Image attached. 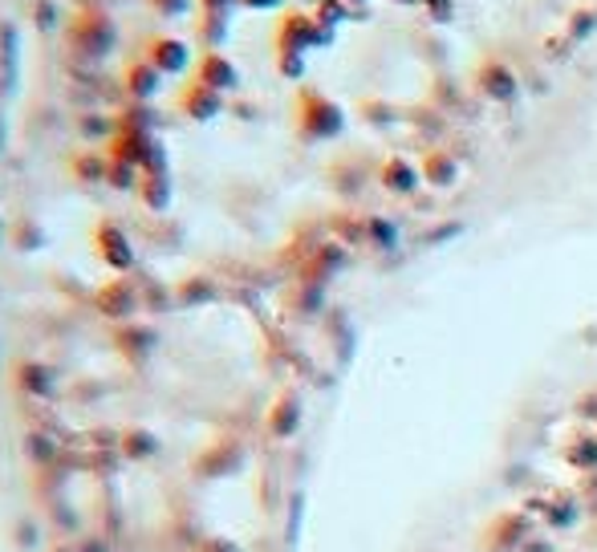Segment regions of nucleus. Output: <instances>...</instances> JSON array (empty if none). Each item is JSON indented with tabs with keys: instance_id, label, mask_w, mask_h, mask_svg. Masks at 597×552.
<instances>
[{
	"instance_id": "423d86ee",
	"label": "nucleus",
	"mask_w": 597,
	"mask_h": 552,
	"mask_svg": "<svg viewBox=\"0 0 597 552\" xmlns=\"http://www.w3.org/2000/svg\"><path fill=\"white\" fill-rule=\"evenodd\" d=\"M195 82H204V86H211L216 94H228L240 86V69H236L232 57H224L220 50H211L199 57V65H195Z\"/></svg>"
},
{
	"instance_id": "0eeeda50",
	"label": "nucleus",
	"mask_w": 597,
	"mask_h": 552,
	"mask_svg": "<svg viewBox=\"0 0 597 552\" xmlns=\"http://www.w3.org/2000/svg\"><path fill=\"white\" fill-rule=\"evenodd\" d=\"M122 90L130 94V102H155L159 90H163V74H159L155 65L151 62H130L127 65V74H122Z\"/></svg>"
},
{
	"instance_id": "f257e3e1",
	"label": "nucleus",
	"mask_w": 597,
	"mask_h": 552,
	"mask_svg": "<svg viewBox=\"0 0 597 552\" xmlns=\"http://www.w3.org/2000/svg\"><path fill=\"white\" fill-rule=\"evenodd\" d=\"M69 45L90 53V57H106V53H115L118 45V25L102 9H82V13H74V21H69Z\"/></svg>"
},
{
	"instance_id": "20e7f679",
	"label": "nucleus",
	"mask_w": 597,
	"mask_h": 552,
	"mask_svg": "<svg viewBox=\"0 0 597 552\" xmlns=\"http://www.w3.org/2000/svg\"><path fill=\"white\" fill-rule=\"evenodd\" d=\"M94 248H98V257H102L106 269L115 272H127L134 264V245H130V236L118 228L115 219H102L98 231H94Z\"/></svg>"
},
{
	"instance_id": "1a4fd4ad",
	"label": "nucleus",
	"mask_w": 597,
	"mask_h": 552,
	"mask_svg": "<svg viewBox=\"0 0 597 552\" xmlns=\"http://www.w3.org/2000/svg\"><path fill=\"white\" fill-rule=\"evenodd\" d=\"M139 195H143L146 207L163 212V207L171 204V180H167V171H159V175H143V183H139Z\"/></svg>"
},
{
	"instance_id": "9b49d317",
	"label": "nucleus",
	"mask_w": 597,
	"mask_h": 552,
	"mask_svg": "<svg viewBox=\"0 0 597 552\" xmlns=\"http://www.w3.org/2000/svg\"><path fill=\"white\" fill-rule=\"evenodd\" d=\"M106 183L118 187V192H139V183H143V171L122 163V159H110V171H106Z\"/></svg>"
},
{
	"instance_id": "7ed1b4c3",
	"label": "nucleus",
	"mask_w": 597,
	"mask_h": 552,
	"mask_svg": "<svg viewBox=\"0 0 597 552\" xmlns=\"http://www.w3.org/2000/svg\"><path fill=\"white\" fill-rule=\"evenodd\" d=\"M143 62H151L163 77H180L187 74V65H192V45L180 37H151L143 50Z\"/></svg>"
},
{
	"instance_id": "aec40b11",
	"label": "nucleus",
	"mask_w": 597,
	"mask_h": 552,
	"mask_svg": "<svg viewBox=\"0 0 597 552\" xmlns=\"http://www.w3.org/2000/svg\"><path fill=\"white\" fill-rule=\"evenodd\" d=\"M399 4H423V0H399Z\"/></svg>"
},
{
	"instance_id": "6e6552de",
	"label": "nucleus",
	"mask_w": 597,
	"mask_h": 552,
	"mask_svg": "<svg viewBox=\"0 0 597 552\" xmlns=\"http://www.w3.org/2000/svg\"><path fill=\"white\" fill-rule=\"evenodd\" d=\"M338 106H329L317 94H305V106H301V127L305 134H334L338 130Z\"/></svg>"
},
{
	"instance_id": "9d476101",
	"label": "nucleus",
	"mask_w": 597,
	"mask_h": 552,
	"mask_svg": "<svg viewBox=\"0 0 597 552\" xmlns=\"http://www.w3.org/2000/svg\"><path fill=\"white\" fill-rule=\"evenodd\" d=\"M98 305H102V313H110V317H127V313H134V293L118 281V284H110L102 296H98Z\"/></svg>"
},
{
	"instance_id": "a211bd4d",
	"label": "nucleus",
	"mask_w": 597,
	"mask_h": 552,
	"mask_svg": "<svg viewBox=\"0 0 597 552\" xmlns=\"http://www.w3.org/2000/svg\"><path fill=\"white\" fill-rule=\"evenodd\" d=\"M41 29H53V17H50V0H41Z\"/></svg>"
},
{
	"instance_id": "f3484780",
	"label": "nucleus",
	"mask_w": 597,
	"mask_h": 552,
	"mask_svg": "<svg viewBox=\"0 0 597 552\" xmlns=\"http://www.w3.org/2000/svg\"><path fill=\"white\" fill-rule=\"evenodd\" d=\"M285 0H240V9H257V13H273Z\"/></svg>"
},
{
	"instance_id": "412c9836",
	"label": "nucleus",
	"mask_w": 597,
	"mask_h": 552,
	"mask_svg": "<svg viewBox=\"0 0 597 552\" xmlns=\"http://www.w3.org/2000/svg\"><path fill=\"white\" fill-rule=\"evenodd\" d=\"M346 4H366V0H346Z\"/></svg>"
},
{
	"instance_id": "4468645a",
	"label": "nucleus",
	"mask_w": 597,
	"mask_h": 552,
	"mask_svg": "<svg viewBox=\"0 0 597 552\" xmlns=\"http://www.w3.org/2000/svg\"><path fill=\"white\" fill-rule=\"evenodd\" d=\"M21 382L37 386V394H50V370H45V366H25V370H21Z\"/></svg>"
},
{
	"instance_id": "39448f33",
	"label": "nucleus",
	"mask_w": 597,
	"mask_h": 552,
	"mask_svg": "<svg viewBox=\"0 0 597 552\" xmlns=\"http://www.w3.org/2000/svg\"><path fill=\"white\" fill-rule=\"evenodd\" d=\"M180 110L192 122H211V118L224 115V94H216L211 86H204V82H187L180 90Z\"/></svg>"
},
{
	"instance_id": "ddd939ff",
	"label": "nucleus",
	"mask_w": 597,
	"mask_h": 552,
	"mask_svg": "<svg viewBox=\"0 0 597 552\" xmlns=\"http://www.w3.org/2000/svg\"><path fill=\"white\" fill-rule=\"evenodd\" d=\"M151 9H155V17H163V21H183V17L192 13V0H146Z\"/></svg>"
},
{
	"instance_id": "f8f14e48",
	"label": "nucleus",
	"mask_w": 597,
	"mask_h": 552,
	"mask_svg": "<svg viewBox=\"0 0 597 552\" xmlns=\"http://www.w3.org/2000/svg\"><path fill=\"white\" fill-rule=\"evenodd\" d=\"M224 37H228V17H216V13H204L199 17V41L211 50H220Z\"/></svg>"
},
{
	"instance_id": "6ab92c4d",
	"label": "nucleus",
	"mask_w": 597,
	"mask_h": 552,
	"mask_svg": "<svg viewBox=\"0 0 597 552\" xmlns=\"http://www.w3.org/2000/svg\"><path fill=\"white\" fill-rule=\"evenodd\" d=\"M423 4H439V13H447V9H452V0H423Z\"/></svg>"
},
{
	"instance_id": "2eb2a0df",
	"label": "nucleus",
	"mask_w": 597,
	"mask_h": 552,
	"mask_svg": "<svg viewBox=\"0 0 597 552\" xmlns=\"http://www.w3.org/2000/svg\"><path fill=\"white\" fill-rule=\"evenodd\" d=\"M276 65H281V74H289V77H301V69H305L301 53H281V57H276Z\"/></svg>"
},
{
	"instance_id": "f03ea898",
	"label": "nucleus",
	"mask_w": 597,
	"mask_h": 552,
	"mask_svg": "<svg viewBox=\"0 0 597 552\" xmlns=\"http://www.w3.org/2000/svg\"><path fill=\"white\" fill-rule=\"evenodd\" d=\"M313 45H329V29L310 13H285L276 21V50L281 53H305Z\"/></svg>"
},
{
	"instance_id": "dca6fc26",
	"label": "nucleus",
	"mask_w": 597,
	"mask_h": 552,
	"mask_svg": "<svg viewBox=\"0 0 597 552\" xmlns=\"http://www.w3.org/2000/svg\"><path fill=\"white\" fill-rule=\"evenodd\" d=\"M204 4V13H216V17H228L232 9H240V0H199Z\"/></svg>"
}]
</instances>
